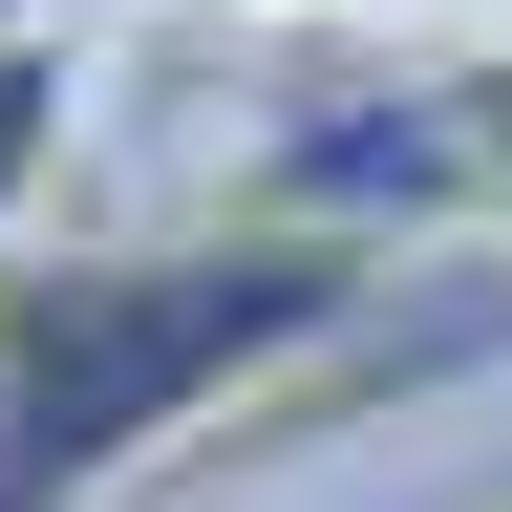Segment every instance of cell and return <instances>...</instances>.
<instances>
[{"label": "cell", "instance_id": "obj_2", "mask_svg": "<svg viewBox=\"0 0 512 512\" xmlns=\"http://www.w3.org/2000/svg\"><path fill=\"white\" fill-rule=\"evenodd\" d=\"M86 43H107V22H22V43H0V256H22L64 128H86Z\"/></svg>", "mask_w": 512, "mask_h": 512}, {"label": "cell", "instance_id": "obj_3", "mask_svg": "<svg viewBox=\"0 0 512 512\" xmlns=\"http://www.w3.org/2000/svg\"><path fill=\"white\" fill-rule=\"evenodd\" d=\"M427 86H448V128H470V192H491V235H512V22H491V43H448Z\"/></svg>", "mask_w": 512, "mask_h": 512}, {"label": "cell", "instance_id": "obj_1", "mask_svg": "<svg viewBox=\"0 0 512 512\" xmlns=\"http://www.w3.org/2000/svg\"><path fill=\"white\" fill-rule=\"evenodd\" d=\"M427 235H342L214 192L171 235H22L0 256V512H128L192 448H278L299 363L406 299Z\"/></svg>", "mask_w": 512, "mask_h": 512}, {"label": "cell", "instance_id": "obj_4", "mask_svg": "<svg viewBox=\"0 0 512 512\" xmlns=\"http://www.w3.org/2000/svg\"><path fill=\"white\" fill-rule=\"evenodd\" d=\"M256 22H320V43H384V22H427V0H256Z\"/></svg>", "mask_w": 512, "mask_h": 512}, {"label": "cell", "instance_id": "obj_5", "mask_svg": "<svg viewBox=\"0 0 512 512\" xmlns=\"http://www.w3.org/2000/svg\"><path fill=\"white\" fill-rule=\"evenodd\" d=\"M22 22H150V0H0V43H22Z\"/></svg>", "mask_w": 512, "mask_h": 512}]
</instances>
